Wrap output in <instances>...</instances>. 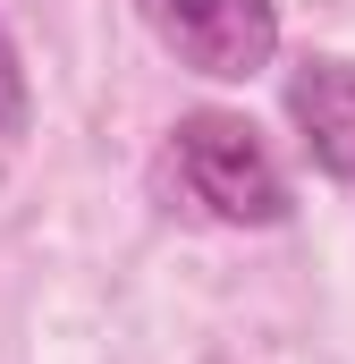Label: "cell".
<instances>
[{
	"label": "cell",
	"instance_id": "cell-1",
	"mask_svg": "<svg viewBox=\"0 0 355 364\" xmlns=\"http://www.w3.org/2000/svg\"><path fill=\"white\" fill-rule=\"evenodd\" d=\"M178 178L229 229H279L288 220V178L237 110H186L178 119Z\"/></svg>",
	"mask_w": 355,
	"mask_h": 364
},
{
	"label": "cell",
	"instance_id": "cell-2",
	"mask_svg": "<svg viewBox=\"0 0 355 364\" xmlns=\"http://www.w3.org/2000/svg\"><path fill=\"white\" fill-rule=\"evenodd\" d=\"M136 9H144L153 43L195 77L246 85L279 60V9L271 0H136Z\"/></svg>",
	"mask_w": 355,
	"mask_h": 364
},
{
	"label": "cell",
	"instance_id": "cell-3",
	"mask_svg": "<svg viewBox=\"0 0 355 364\" xmlns=\"http://www.w3.org/2000/svg\"><path fill=\"white\" fill-rule=\"evenodd\" d=\"M288 119H296L313 170H330L339 186H355V68L347 60H296Z\"/></svg>",
	"mask_w": 355,
	"mask_h": 364
},
{
	"label": "cell",
	"instance_id": "cell-4",
	"mask_svg": "<svg viewBox=\"0 0 355 364\" xmlns=\"http://www.w3.org/2000/svg\"><path fill=\"white\" fill-rule=\"evenodd\" d=\"M26 119H34V93H26L17 43H9V26H0V144H17V136H26Z\"/></svg>",
	"mask_w": 355,
	"mask_h": 364
}]
</instances>
